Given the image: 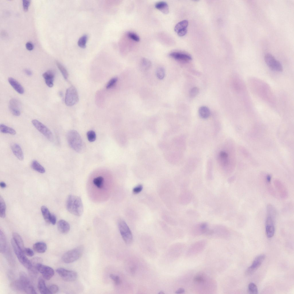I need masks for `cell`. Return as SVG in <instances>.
Masks as SVG:
<instances>
[{"label":"cell","instance_id":"obj_4","mask_svg":"<svg viewBox=\"0 0 294 294\" xmlns=\"http://www.w3.org/2000/svg\"><path fill=\"white\" fill-rule=\"evenodd\" d=\"M11 243L20 262L28 270L30 269L32 266L31 261L27 258L23 251L17 245L13 238L11 239Z\"/></svg>","mask_w":294,"mask_h":294},{"label":"cell","instance_id":"obj_3","mask_svg":"<svg viewBox=\"0 0 294 294\" xmlns=\"http://www.w3.org/2000/svg\"><path fill=\"white\" fill-rule=\"evenodd\" d=\"M84 247L80 246L64 253L61 258L62 261L65 263H70L78 259L82 255Z\"/></svg>","mask_w":294,"mask_h":294},{"label":"cell","instance_id":"obj_28","mask_svg":"<svg viewBox=\"0 0 294 294\" xmlns=\"http://www.w3.org/2000/svg\"><path fill=\"white\" fill-rule=\"evenodd\" d=\"M200 116L204 119L208 118L210 115V111L209 109L206 106H202L200 108L198 111Z\"/></svg>","mask_w":294,"mask_h":294},{"label":"cell","instance_id":"obj_32","mask_svg":"<svg viewBox=\"0 0 294 294\" xmlns=\"http://www.w3.org/2000/svg\"><path fill=\"white\" fill-rule=\"evenodd\" d=\"M41 210L43 217L46 221L48 223L49 222V219L51 214L50 213L49 209L47 207L43 206L41 208Z\"/></svg>","mask_w":294,"mask_h":294},{"label":"cell","instance_id":"obj_44","mask_svg":"<svg viewBox=\"0 0 294 294\" xmlns=\"http://www.w3.org/2000/svg\"><path fill=\"white\" fill-rule=\"evenodd\" d=\"M110 277L114 281L115 284L116 285H119L121 282V279L117 276L113 274H111L110 275Z\"/></svg>","mask_w":294,"mask_h":294},{"label":"cell","instance_id":"obj_11","mask_svg":"<svg viewBox=\"0 0 294 294\" xmlns=\"http://www.w3.org/2000/svg\"><path fill=\"white\" fill-rule=\"evenodd\" d=\"M265 255L261 254L257 256L254 260L251 265L245 272V274L249 276L253 274L260 267L265 258Z\"/></svg>","mask_w":294,"mask_h":294},{"label":"cell","instance_id":"obj_25","mask_svg":"<svg viewBox=\"0 0 294 294\" xmlns=\"http://www.w3.org/2000/svg\"><path fill=\"white\" fill-rule=\"evenodd\" d=\"M7 248V242L5 235L3 232L0 229V252L1 253H4L6 251Z\"/></svg>","mask_w":294,"mask_h":294},{"label":"cell","instance_id":"obj_29","mask_svg":"<svg viewBox=\"0 0 294 294\" xmlns=\"http://www.w3.org/2000/svg\"><path fill=\"white\" fill-rule=\"evenodd\" d=\"M31 166L33 169L39 173H43L45 172V170L44 167L36 160H34L32 161Z\"/></svg>","mask_w":294,"mask_h":294},{"label":"cell","instance_id":"obj_7","mask_svg":"<svg viewBox=\"0 0 294 294\" xmlns=\"http://www.w3.org/2000/svg\"><path fill=\"white\" fill-rule=\"evenodd\" d=\"M265 222L266 235L268 238L272 237L275 233V223L276 214L267 213Z\"/></svg>","mask_w":294,"mask_h":294},{"label":"cell","instance_id":"obj_31","mask_svg":"<svg viewBox=\"0 0 294 294\" xmlns=\"http://www.w3.org/2000/svg\"><path fill=\"white\" fill-rule=\"evenodd\" d=\"M188 24L187 20H185L181 21L176 24L174 28L175 31L177 33L181 30L187 28Z\"/></svg>","mask_w":294,"mask_h":294},{"label":"cell","instance_id":"obj_19","mask_svg":"<svg viewBox=\"0 0 294 294\" xmlns=\"http://www.w3.org/2000/svg\"><path fill=\"white\" fill-rule=\"evenodd\" d=\"M8 80L10 85L18 93L20 94L24 93V90L23 87L16 80L12 77H9Z\"/></svg>","mask_w":294,"mask_h":294},{"label":"cell","instance_id":"obj_46","mask_svg":"<svg viewBox=\"0 0 294 294\" xmlns=\"http://www.w3.org/2000/svg\"><path fill=\"white\" fill-rule=\"evenodd\" d=\"M23 252L26 255L29 257H32L34 254L33 251L30 248L24 247Z\"/></svg>","mask_w":294,"mask_h":294},{"label":"cell","instance_id":"obj_38","mask_svg":"<svg viewBox=\"0 0 294 294\" xmlns=\"http://www.w3.org/2000/svg\"><path fill=\"white\" fill-rule=\"evenodd\" d=\"M156 75L159 79H163L165 75V71L164 68L162 67L158 68L156 71Z\"/></svg>","mask_w":294,"mask_h":294},{"label":"cell","instance_id":"obj_47","mask_svg":"<svg viewBox=\"0 0 294 294\" xmlns=\"http://www.w3.org/2000/svg\"><path fill=\"white\" fill-rule=\"evenodd\" d=\"M30 1L28 0H22V4L23 9L24 11H27L30 5Z\"/></svg>","mask_w":294,"mask_h":294},{"label":"cell","instance_id":"obj_8","mask_svg":"<svg viewBox=\"0 0 294 294\" xmlns=\"http://www.w3.org/2000/svg\"><path fill=\"white\" fill-rule=\"evenodd\" d=\"M32 123L35 128L49 140L53 141L54 137L51 131L42 123L36 119L32 120Z\"/></svg>","mask_w":294,"mask_h":294},{"label":"cell","instance_id":"obj_45","mask_svg":"<svg viewBox=\"0 0 294 294\" xmlns=\"http://www.w3.org/2000/svg\"><path fill=\"white\" fill-rule=\"evenodd\" d=\"M199 92V89L196 87L192 88L189 92V96L191 98L195 97Z\"/></svg>","mask_w":294,"mask_h":294},{"label":"cell","instance_id":"obj_1","mask_svg":"<svg viewBox=\"0 0 294 294\" xmlns=\"http://www.w3.org/2000/svg\"><path fill=\"white\" fill-rule=\"evenodd\" d=\"M66 206L68 212L75 216H80L83 213V203L81 198L79 196L69 195L67 199Z\"/></svg>","mask_w":294,"mask_h":294},{"label":"cell","instance_id":"obj_13","mask_svg":"<svg viewBox=\"0 0 294 294\" xmlns=\"http://www.w3.org/2000/svg\"><path fill=\"white\" fill-rule=\"evenodd\" d=\"M9 109L13 115L18 116L20 114L21 104L20 102L17 99L12 98L9 101Z\"/></svg>","mask_w":294,"mask_h":294},{"label":"cell","instance_id":"obj_53","mask_svg":"<svg viewBox=\"0 0 294 294\" xmlns=\"http://www.w3.org/2000/svg\"><path fill=\"white\" fill-rule=\"evenodd\" d=\"M24 72L27 76H30L32 74V71L28 69H25L24 70Z\"/></svg>","mask_w":294,"mask_h":294},{"label":"cell","instance_id":"obj_40","mask_svg":"<svg viewBox=\"0 0 294 294\" xmlns=\"http://www.w3.org/2000/svg\"><path fill=\"white\" fill-rule=\"evenodd\" d=\"M48 287L50 294H54L57 292L59 288L58 286L55 284L50 285Z\"/></svg>","mask_w":294,"mask_h":294},{"label":"cell","instance_id":"obj_21","mask_svg":"<svg viewBox=\"0 0 294 294\" xmlns=\"http://www.w3.org/2000/svg\"><path fill=\"white\" fill-rule=\"evenodd\" d=\"M57 225L58 230L62 234H66L70 230V226L69 224L64 220H59Z\"/></svg>","mask_w":294,"mask_h":294},{"label":"cell","instance_id":"obj_39","mask_svg":"<svg viewBox=\"0 0 294 294\" xmlns=\"http://www.w3.org/2000/svg\"><path fill=\"white\" fill-rule=\"evenodd\" d=\"M87 136L88 140L90 142H93L96 139V134L95 132L93 130H90L87 133Z\"/></svg>","mask_w":294,"mask_h":294},{"label":"cell","instance_id":"obj_9","mask_svg":"<svg viewBox=\"0 0 294 294\" xmlns=\"http://www.w3.org/2000/svg\"><path fill=\"white\" fill-rule=\"evenodd\" d=\"M264 60L268 66L272 70L278 72L283 71L281 64L271 54L267 53L265 55Z\"/></svg>","mask_w":294,"mask_h":294},{"label":"cell","instance_id":"obj_20","mask_svg":"<svg viewBox=\"0 0 294 294\" xmlns=\"http://www.w3.org/2000/svg\"><path fill=\"white\" fill-rule=\"evenodd\" d=\"M12 151L15 156L20 160H23L24 155L20 146L18 144L15 143L11 146Z\"/></svg>","mask_w":294,"mask_h":294},{"label":"cell","instance_id":"obj_35","mask_svg":"<svg viewBox=\"0 0 294 294\" xmlns=\"http://www.w3.org/2000/svg\"><path fill=\"white\" fill-rule=\"evenodd\" d=\"M93 182L94 185L97 187L101 189L103 186L104 179L102 177L99 176L94 178Z\"/></svg>","mask_w":294,"mask_h":294},{"label":"cell","instance_id":"obj_27","mask_svg":"<svg viewBox=\"0 0 294 294\" xmlns=\"http://www.w3.org/2000/svg\"><path fill=\"white\" fill-rule=\"evenodd\" d=\"M12 237L16 243L23 251L24 248V243L21 236L17 233L14 232L12 234Z\"/></svg>","mask_w":294,"mask_h":294},{"label":"cell","instance_id":"obj_51","mask_svg":"<svg viewBox=\"0 0 294 294\" xmlns=\"http://www.w3.org/2000/svg\"><path fill=\"white\" fill-rule=\"evenodd\" d=\"M194 280L197 282L201 283L205 281V279L202 276H197L194 277Z\"/></svg>","mask_w":294,"mask_h":294},{"label":"cell","instance_id":"obj_24","mask_svg":"<svg viewBox=\"0 0 294 294\" xmlns=\"http://www.w3.org/2000/svg\"><path fill=\"white\" fill-rule=\"evenodd\" d=\"M155 7L165 14H167L169 12V6L167 3L164 1H160L156 3Z\"/></svg>","mask_w":294,"mask_h":294},{"label":"cell","instance_id":"obj_34","mask_svg":"<svg viewBox=\"0 0 294 294\" xmlns=\"http://www.w3.org/2000/svg\"><path fill=\"white\" fill-rule=\"evenodd\" d=\"M6 205L5 202L1 196H0V215L1 218H4L6 215Z\"/></svg>","mask_w":294,"mask_h":294},{"label":"cell","instance_id":"obj_48","mask_svg":"<svg viewBox=\"0 0 294 294\" xmlns=\"http://www.w3.org/2000/svg\"><path fill=\"white\" fill-rule=\"evenodd\" d=\"M143 186L141 185H139L134 188L133 192L134 193L137 194L140 192L142 189Z\"/></svg>","mask_w":294,"mask_h":294},{"label":"cell","instance_id":"obj_12","mask_svg":"<svg viewBox=\"0 0 294 294\" xmlns=\"http://www.w3.org/2000/svg\"><path fill=\"white\" fill-rule=\"evenodd\" d=\"M36 268L38 271L42 274L45 279L50 280L54 274V271L51 267L43 265L41 263H37Z\"/></svg>","mask_w":294,"mask_h":294},{"label":"cell","instance_id":"obj_16","mask_svg":"<svg viewBox=\"0 0 294 294\" xmlns=\"http://www.w3.org/2000/svg\"><path fill=\"white\" fill-rule=\"evenodd\" d=\"M274 183L275 187L280 197L284 199L287 198L288 196V192L287 189L284 185L278 180H275L274 181Z\"/></svg>","mask_w":294,"mask_h":294},{"label":"cell","instance_id":"obj_17","mask_svg":"<svg viewBox=\"0 0 294 294\" xmlns=\"http://www.w3.org/2000/svg\"><path fill=\"white\" fill-rule=\"evenodd\" d=\"M218 158L220 165L223 167L227 166L229 163V155L226 151H220L218 154Z\"/></svg>","mask_w":294,"mask_h":294},{"label":"cell","instance_id":"obj_55","mask_svg":"<svg viewBox=\"0 0 294 294\" xmlns=\"http://www.w3.org/2000/svg\"><path fill=\"white\" fill-rule=\"evenodd\" d=\"M184 292L185 290L183 288H180L175 292V293L176 294H180L183 293Z\"/></svg>","mask_w":294,"mask_h":294},{"label":"cell","instance_id":"obj_41","mask_svg":"<svg viewBox=\"0 0 294 294\" xmlns=\"http://www.w3.org/2000/svg\"><path fill=\"white\" fill-rule=\"evenodd\" d=\"M150 61L147 59L144 58L142 61V67L145 69H148L151 66Z\"/></svg>","mask_w":294,"mask_h":294},{"label":"cell","instance_id":"obj_52","mask_svg":"<svg viewBox=\"0 0 294 294\" xmlns=\"http://www.w3.org/2000/svg\"><path fill=\"white\" fill-rule=\"evenodd\" d=\"M26 47L27 50L31 51L33 49L34 45L31 42H28L26 43Z\"/></svg>","mask_w":294,"mask_h":294},{"label":"cell","instance_id":"obj_54","mask_svg":"<svg viewBox=\"0 0 294 294\" xmlns=\"http://www.w3.org/2000/svg\"><path fill=\"white\" fill-rule=\"evenodd\" d=\"M271 177L270 175H267L266 178V182L267 184H270L271 181Z\"/></svg>","mask_w":294,"mask_h":294},{"label":"cell","instance_id":"obj_18","mask_svg":"<svg viewBox=\"0 0 294 294\" xmlns=\"http://www.w3.org/2000/svg\"><path fill=\"white\" fill-rule=\"evenodd\" d=\"M42 76L47 85L49 88L52 87L54 84L55 78L54 72L52 71L48 70L44 73Z\"/></svg>","mask_w":294,"mask_h":294},{"label":"cell","instance_id":"obj_50","mask_svg":"<svg viewBox=\"0 0 294 294\" xmlns=\"http://www.w3.org/2000/svg\"><path fill=\"white\" fill-rule=\"evenodd\" d=\"M49 222L53 225H55L56 222V218L55 216L53 214H51L50 219Z\"/></svg>","mask_w":294,"mask_h":294},{"label":"cell","instance_id":"obj_49","mask_svg":"<svg viewBox=\"0 0 294 294\" xmlns=\"http://www.w3.org/2000/svg\"><path fill=\"white\" fill-rule=\"evenodd\" d=\"M187 32V28L183 29L177 32V33L180 36H183L185 35Z\"/></svg>","mask_w":294,"mask_h":294},{"label":"cell","instance_id":"obj_33","mask_svg":"<svg viewBox=\"0 0 294 294\" xmlns=\"http://www.w3.org/2000/svg\"><path fill=\"white\" fill-rule=\"evenodd\" d=\"M56 63L64 78L65 80H67L68 77V74L66 68L61 63L57 61H56Z\"/></svg>","mask_w":294,"mask_h":294},{"label":"cell","instance_id":"obj_30","mask_svg":"<svg viewBox=\"0 0 294 294\" xmlns=\"http://www.w3.org/2000/svg\"><path fill=\"white\" fill-rule=\"evenodd\" d=\"M0 131L2 133L12 135H15L16 134V131L14 129L3 124L0 125Z\"/></svg>","mask_w":294,"mask_h":294},{"label":"cell","instance_id":"obj_56","mask_svg":"<svg viewBox=\"0 0 294 294\" xmlns=\"http://www.w3.org/2000/svg\"><path fill=\"white\" fill-rule=\"evenodd\" d=\"M0 185L1 187L2 188H4L6 187V184L5 183L3 182H0Z\"/></svg>","mask_w":294,"mask_h":294},{"label":"cell","instance_id":"obj_2","mask_svg":"<svg viewBox=\"0 0 294 294\" xmlns=\"http://www.w3.org/2000/svg\"><path fill=\"white\" fill-rule=\"evenodd\" d=\"M67 139L69 146L72 149L77 152L81 151L83 148V143L80 136L76 131H69L67 133Z\"/></svg>","mask_w":294,"mask_h":294},{"label":"cell","instance_id":"obj_36","mask_svg":"<svg viewBox=\"0 0 294 294\" xmlns=\"http://www.w3.org/2000/svg\"><path fill=\"white\" fill-rule=\"evenodd\" d=\"M88 38V36L86 34L80 37L78 42V46L81 48H85Z\"/></svg>","mask_w":294,"mask_h":294},{"label":"cell","instance_id":"obj_14","mask_svg":"<svg viewBox=\"0 0 294 294\" xmlns=\"http://www.w3.org/2000/svg\"><path fill=\"white\" fill-rule=\"evenodd\" d=\"M169 55L176 60L184 62H188L192 59V57L189 54L182 52H173L170 53Z\"/></svg>","mask_w":294,"mask_h":294},{"label":"cell","instance_id":"obj_5","mask_svg":"<svg viewBox=\"0 0 294 294\" xmlns=\"http://www.w3.org/2000/svg\"><path fill=\"white\" fill-rule=\"evenodd\" d=\"M118 227L120 234L125 242L129 244L133 240V235L130 229L126 222L123 220L118 221Z\"/></svg>","mask_w":294,"mask_h":294},{"label":"cell","instance_id":"obj_10","mask_svg":"<svg viewBox=\"0 0 294 294\" xmlns=\"http://www.w3.org/2000/svg\"><path fill=\"white\" fill-rule=\"evenodd\" d=\"M56 272L63 280L67 281H74L78 277L76 272L63 268H58L56 270Z\"/></svg>","mask_w":294,"mask_h":294},{"label":"cell","instance_id":"obj_6","mask_svg":"<svg viewBox=\"0 0 294 294\" xmlns=\"http://www.w3.org/2000/svg\"><path fill=\"white\" fill-rule=\"evenodd\" d=\"M79 100V96L76 88L72 86L66 90L65 103L68 106H72L76 104Z\"/></svg>","mask_w":294,"mask_h":294},{"label":"cell","instance_id":"obj_22","mask_svg":"<svg viewBox=\"0 0 294 294\" xmlns=\"http://www.w3.org/2000/svg\"><path fill=\"white\" fill-rule=\"evenodd\" d=\"M33 249L38 253H43L47 248L46 244L42 241H38L34 243L33 246Z\"/></svg>","mask_w":294,"mask_h":294},{"label":"cell","instance_id":"obj_37","mask_svg":"<svg viewBox=\"0 0 294 294\" xmlns=\"http://www.w3.org/2000/svg\"><path fill=\"white\" fill-rule=\"evenodd\" d=\"M248 292L249 293L256 294L258 293V288L254 283H250L248 286Z\"/></svg>","mask_w":294,"mask_h":294},{"label":"cell","instance_id":"obj_42","mask_svg":"<svg viewBox=\"0 0 294 294\" xmlns=\"http://www.w3.org/2000/svg\"><path fill=\"white\" fill-rule=\"evenodd\" d=\"M117 81V78H114L111 79L107 83L106 85L107 89H109L113 87Z\"/></svg>","mask_w":294,"mask_h":294},{"label":"cell","instance_id":"obj_15","mask_svg":"<svg viewBox=\"0 0 294 294\" xmlns=\"http://www.w3.org/2000/svg\"><path fill=\"white\" fill-rule=\"evenodd\" d=\"M19 279L22 283L24 287V292L26 293L33 287L31 285L27 274L24 272H21L19 273Z\"/></svg>","mask_w":294,"mask_h":294},{"label":"cell","instance_id":"obj_26","mask_svg":"<svg viewBox=\"0 0 294 294\" xmlns=\"http://www.w3.org/2000/svg\"><path fill=\"white\" fill-rule=\"evenodd\" d=\"M10 286L11 288L14 291H24V285L20 279L12 282Z\"/></svg>","mask_w":294,"mask_h":294},{"label":"cell","instance_id":"obj_57","mask_svg":"<svg viewBox=\"0 0 294 294\" xmlns=\"http://www.w3.org/2000/svg\"><path fill=\"white\" fill-rule=\"evenodd\" d=\"M158 293L159 294H165V293L163 291H160Z\"/></svg>","mask_w":294,"mask_h":294},{"label":"cell","instance_id":"obj_43","mask_svg":"<svg viewBox=\"0 0 294 294\" xmlns=\"http://www.w3.org/2000/svg\"><path fill=\"white\" fill-rule=\"evenodd\" d=\"M128 36L131 39L135 41L138 42L140 40L139 36L136 33L132 32H129L127 33Z\"/></svg>","mask_w":294,"mask_h":294},{"label":"cell","instance_id":"obj_23","mask_svg":"<svg viewBox=\"0 0 294 294\" xmlns=\"http://www.w3.org/2000/svg\"><path fill=\"white\" fill-rule=\"evenodd\" d=\"M38 287L40 293L42 294H50L48 287L46 285L44 280L42 278L39 279Z\"/></svg>","mask_w":294,"mask_h":294}]
</instances>
